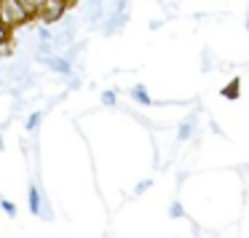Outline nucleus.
Masks as SVG:
<instances>
[{
	"label": "nucleus",
	"mask_w": 249,
	"mask_h": 238,
	"mask_svg": "<svg viewBox=\"0 0 249 238\" xmlns=\"http://www.w3.org/2000/svg\"><path fill=\"white\" fill-rule=\"evenodd\" d=\"M8 40H11V30L0 22V43H8Z\"/></svg>",
	"instance_id": "nucleus-13"
},
{
	"label": "nucleus",
	"mask_w": 249,
	"mask_h": 238,
	"mask_svg": "<svg viewBox=\"0 0 249 238\" xmlns=\"http://www.w3.org/2000/svg\"><path fill=\"white\" fill-rule=\"evenodd\" d=\"M67 8H70V3L67 0H46V6L40 8V22H46V24H54V22H59L62 17L67 14Z\"/></svg>",
	"instance_id": "nucleus-2"
},
{
	"label": "nucleus",
	"mask_w": 249,
	"mask_h": 238,
	"mask_svg": "<svg viewBox=\"0 0 249 238\" xmlns=\"http://www.w3.org/2000/svg\"><path fill=\"white\" fill-rule=\"evenodd\" d=\"M0 206H3V211H6L8 217H17V204H14V201L3 198V201H0Z\"/></svg>",
	"instance_id": "nucleus-11"
},
{
	"label": "nucleus",
	"mask_w": 249,
	"mask_h": 238,
	"mask_svg": "<svg viewBox=\"0 0 249 238\" xmlns=\"http://www.w3.org/2000/svg\"><path fill=\"white\" fill-rule=\"evenodd\" d=\"M22 6L27 8V11L33 14V17H38V14H40V8L46 6V0H22Z\"/></svg>",
	"instance_id": "nucleus-9"
},
{
	"label": "nucleus",
	"mask_w": 249,
	"mask_h": 238,
	"mask_svg": "<svg viewBox=\"0 0 249 238\" xmlns=\"http://www.w3.org/2000/svg\"><path fill=\"white\" fill-rule=\"evenodd\" d=\"M115 102H118V97H115L113 88H110V91H102V104L105 107H115Z\"/></svg>",
	"instance_id": "nucleus-10"
},
{
	"label": "nucleus",
	"mask_w": 249,
	"mask_h": 238,
	"mask_svg": "<svg viewBox=\"0 0 249 238\" xmlns=\"http://www.w3.org/2000/svg\"><path fill=\"white\" fill-rule=\"evenodd\" d=\"M3 147H6V145H3V136H0V150H3Z\"/></svg>",
	"instance_id": "nucleus-17"
},
{
	"label": "nucleus",
	"mask_w": 249,
	"mask_h": 238,
	"mask_svg": "<svg viewBox=\"0 0 249 238\" xmlns=\"http://www.w3.org/2000/svg\"><path fill=\"white\" fill-rule=\"evenodd\" d=\"M43 201L46 198H43V193H40L38 182H30L27 185V206L35 217H43Z\"/></svg>",
	"instance_id": "nucleus-3"
},
{
	"label": "nucleus",
	"mask_w": 249,
	"mask_h": 238,
	"mask_svg": "<svg viewBox=\"0 0 249 238\" xmlns=\"http://www.w3.org/2000/svg\"><path fill=\"white\" fill-rule=\"evenodd\" d=\"M70 88H81V78H72V81H70Z\"/></svg>",
	"instance_id": "nucleus-16"
},
{
	"label": "nucleus",
	"mask_w": 249,
	"mask_h": 238,
	"mask_svg": "<svg viewBox=\"0 0 249 238\" xmlns=\"http://www.w3.org/2000/svg\"><path fill=\"white\" fill-rule=\"evenodd\" d=\"M131 99H134V102H140V104H153V97L147 94L145 83H137V86L131 88Z\"/></svg>",
	"instance_id": "nucleus-7"
},
{
	"label": "nucleus",
	"mask_w": 249,
	"mask_h": 238,
	"mask_svg": "<svg viewBox=\"0 0 249 238\" xmlns=\"http://www.w3.org/2000/svg\"><path fill=\"white\" fill-rule=\"evenodd\" d=\"M201 59H204V70H209V67H212V56H209V51H204V56H201Z\"/></svg>",
	"instance_id": "nucleus-15"
},
{
	"label": "nucleus",
	"mask_w": 249,
	"mask_h": 238,
	"mask_svg": "<svg viewBox=\"0 0 249 238\" xmlns=\"http://www.w3.org/2000/svg\"><path fill=\"white\" fill-rule=\"evenodd\" d=\"M150 187H153V179H145V182H140V185L134 187V195H142L145 190H150Z\"/></svg>",
	"instance_id": "nucleus-12"
},
{
	"label": "nucleus",
	"mask_w": 249,
	"mask_h": 238,
	"mask_svg": "<svg viewBox=\"0 0 249 238\" xmlns=\"http://www.w3.org/2000/svg\"><path fill=\"white\" fill-rule=\"evenodd\" d=\"M220 94H222L225 99H238V97H241V78H233L231 83H225Z\"/></svg>",
	"instance_id": "nucleus-6"
},
{
	"label": "nucleus",
	"mask_w": 249,
	"mask_h": 238,
	"mask_svg": "<svg viewBox=\"0 0 249 238\" xmlns=\"http://www.w3.org/2000/svg\"><path fill=\"white\" fill-rule=\"evenodd\" d=\"M33 14L22 6V0H0V22L14 33V27H24L33 22Z\"/></svg>",
	"instance_id": "nucleus-1"
},
{
	"label": "nucleus",
	"mask_w": 249,
	"mask_h": 238,
	"mask_svg": "<svg viewBox=\"0 0 249 238\" xmlns=\"http://www.w3.org/2000/svg\"><path fill=\"white\" fill-rule=\"evenodd\" d=\"M49 67L56 72V75H65V78H70V75H72V62H70V59H65L62 54H56L54 59L49 62Z\"/></svg>",
	"instance_id": "nucleus-4"
},
{
	"label": "nucleus",
	"mask_w": 249,
	"mask_h": 238,
	"mask_svg": "<svg viewBox=\"0 0 249 238\" xmlns=\"http://www.w3.org/2000/svg\"><path fill=\"white\" fill-rule=\"evenodd\" d=\"M247 30H249V11H247Z\"/></svg>",
	"instance_id": "nucleus-18"
},
{
	"label": "nucleus",
	"mask_w": 249,
	"mask_h": 238,
	"mask_svg": "<svg viewBox=\"0 0 249 238\" xmlns=\"http://www.w3.org/2000/svg\"><path fill=\"white\" fill-rule=\"evenodd\" d=\"M193 126H196V113L190 115L188 120H182V123H179V129H177V139H179V142H188L190 136H193Z\"/></svg>",
	"instance_id": "nucleus-5"
},
{
	"label": "nucleus",
	"mask_w": 249,
	"mask_h": 238,
	"mask_svg": "<svg viewBox=\"0 0 249 238\" xmlns=\"http://www.w3.org/2000/svg\"><path fill=\"white\" fill-rule=\"evenodd\" d=\"M40 120H43V113L40 110H35V113L27 115V123H24V129H27V134H33V131H38Z\"/></svg>",
	"instance_id": "nucleus-8"
},
{
	"label": "nucleus",
	"mask_w": 249,
	"mask_h": 238,
	"mask_svg": "<svg viewBox=\"0 0 249 238\" xmlns=\"http://www.w3.org/2000/svg\"><path fill=\"white\" fill-rule=\"evenodd\" d=\"M169 214H172V217H182V214H185V209L177 204V201H174V204L169 206Z\"/></svg>",
	"instance_id": "nucleus-14"
},
{
	"label": "nucleus",
	"mask_w": 249,
	"mask_h": 238,
	"mask_svg": "<svg viewBox=\"0 0 249 238\" xmlns=\"http://www.w3.org/2000/svg\"><path fill=\"white\" fill-rule=\"evenodd\" d=\"M0 86H3V81H0Z\"/></svg>",
	"instance_id": "nucleus-19"
}]
</instances>
